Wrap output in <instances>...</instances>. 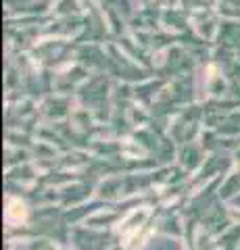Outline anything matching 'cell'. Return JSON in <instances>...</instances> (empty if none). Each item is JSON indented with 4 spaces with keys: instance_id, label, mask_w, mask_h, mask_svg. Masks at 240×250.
I'll list each match as a JSON object with an SVG mask.
<instances>
[{
    "instance_id": "obj_1",
    "label": "cell",
    "mask_w": 240,
    "mask_h": 250,
    "mask_svg": "<svg viewBox=\"0 0 240 250\" xmlns=\"http://www.w3.org/2000/svg\"><path fill=\"white\" fill-rule=\"evenodd\" d=\"M6 219L9 221H21V219H25V207H23V202H19V200H13L11 205H9V208H6Z\"/></svg>"
}]
</instances>
